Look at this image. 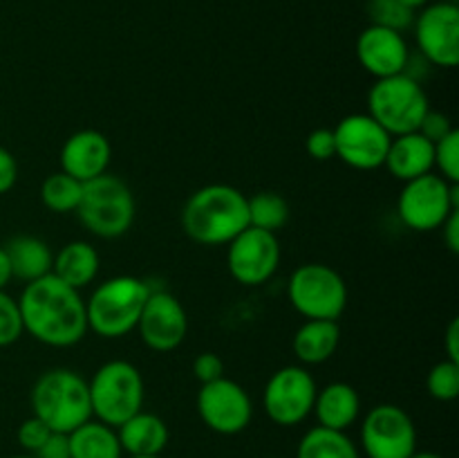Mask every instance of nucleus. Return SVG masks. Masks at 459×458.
Listing matches in <instances>:
<instances>
[{
	"label": "nucleus",
	"instance_id": "27",
	"mask_svg": "<svg viewBox=\"0 0 459 458\" xmlns=\"http://www.w3.org/2000/svg\"><path fill=\"white\" fill-rule=\"evenodd\" d=\"M83 193V182L67 175L65 171L48 175L40 184V200L54 214H70L76 211Z\"/></svg>",
	"mask_w": 459,
	"mask_h": 458
},
{
	"label": "nucleus",
	"instance_id": "45",
	"mask_svg": "<svg viewBox=\"0 0 459 458\" xmlns=\"http://www.w3.org/2000/svg\"><path fill=\"white\" fill-rule=\"evenodd\" d=\"M130 458H160V456H130Z\"/></svg>",
	"mask_w": 459,
	"mask_h": 458
},
{
	"label": "nucleus",
	"instance_id": "17",
	"mask_svg": "<svg viewBox=\"0 0 459 458\" xmlns=\"http://www.w3.org/2000/svg\"><path fill=\"white\" fill-rule=\"evenodd\" d=\"M357 58L368 75L375 79H385L408 72L411 49L402 31L368 25L357 39Z\"/></svg>",
	"mask_w": 459,
	"mask_h": 458
},
{
	"label": "nucleus",
	"instance_id": "19",
	"mask_svg": "<svg viewBox=\"0 0 459 458\" xmlns=\"http://www.w3.org/2000/svg\"><path fill=\"white\" fill-rule=\"evenodd\" d=\"M390 175H394L402 182L421 178L426 173H433L435 169V144L429 142L421 133L397 135L390 139L388 155L384 162Z\"/></svg>",
	"mask_w": 459,
	"mask_h": 458
},
{
	"label": "nucleus",
	"instance_id": "37",
	"mask_svg": "<svg viewBox=\"0 0 459 458\" xmlns=\"http://www.w3.org/2000/svg\"><path fill=\"white\" fill-rule=\"evenodd\" d=\"M18 180V162L4 146H0V196L9 193Z\"/></svg>",
	"mask_w": 459,
	"mask_h": 458
},
{
	"label": "nucleus",
	"instance_id": "35",
	"mask_svg": "<svg viewBox=\"0 0 459 458\" xmlns=\"http://www.w3.org/2000/svg\"><path fill=\"white\" fill-rule=\"evenodd\" d=\"M193 373H195V377L202 382V384H209V382L220 380V377H224L222 357L215 353H200L195 359H193Z\"/></svg>",
	"mask_w": 459,
	"mask_h": 458
},
{
	"label": "nucleus",
	"instance_id": "11",
	"mask_svg": "<svg viewBox=\"0 0 459 458\" xmlns=\"http://www.w3.org/2000/svg\"><path fill=\"white\" fill-rule=\"evenodd\" d=\"M361 447L368 458H408L417 452L415 422L397 404H377L363 418Z\"/></svg>",
	"mask_w": 459,
	"mask_h": 458
},
{
	"label": "nucleus",
	"instance_id": "33",
	"mask_svg": "<svg viewBox=\"0 0 459 458\" xmlns=\"http://www.w3.org/2000/svg\"><path fill=\"white\" fill-rule=\"evenodd\" d=\"M49 434H52V429L40 418L31 416L27 420H22L21 427H18V443H21V447L25 452L36 454L43 447L45 440L49 438Z\"/></svg>",
	"mask_w": 459,
	"mask_h": 458
},
{
	"label": "nucleus",
	"instance_id": "1",
	"mask_svg": "<svg viewBox=\"0 0 459 458\" xmlns=\"http://www.w3.org/2000/svg\"><path fill=\"white\" fill-rule=\"evenodd\" d=\"M22 330L52 348L76 346L88 332V314L81 290L52 272L27 283L18 299Z\"/></svg>",
	"mask_w": 459,
	"mask_h": 458
},
{
	"label": "nucleus",
	"instance_id": "44",
	"mask_svg": "<svg viewBox=\"0 0 459 458\" xmlns=\"http://www.w3.org/2000/svg\"><path fill=\"white\" fill-rule=\"evenodd\" d=\"M12 458H36L34 454H22V456H12Z\"/></svg>",
	"mask_w": 459,
	"mask_h": 458
},
{
	"label": "nucleus",
	"instance_id": "14",
	"mask_svg": "<svg viewBox=\"0 0 459 458\" xmlns=\"http://www.w3.org/2000/svg\"><path fill=\"white\" fill-rule=\"evenodd\" d=\"M197 413L215 434L236 436L249 427L254 418V402L245 386L224 375L209 384H202L197 393Z\"/></svg>",
	"mask_w": 459,
	"mask_h": 458
},
{
	"label": "nucleus",
	"instance_id": "18",
	"mask_svg": "<svg viewBox=\"0 0 459 458\" xmlns=\"http://www.w3.org/2000/svg\"><path fill=\"white\" fill-rule=\"evenodd\" d=\"M110 157L112 146L101 130H76L65 139L61 148V171H65L79 182H90V180L108 173Z\"/></svg>",
	"mask_w": 459,
	"mask_h": 458
},
{
	"label": "nucleus",
	"instance_id": "5",
	"mask_svg": "<svg viewBox=\"0 0 459 458\" xmlns=\"http://www.w3.org/2000/svg\"><path fill=\"white\" fill-rule=\"evenodd\" d=\"M88 389L92 416L115 429L142 411L146 398L142 373L126 359H110L101 364L88 382Z\"/></svg>",
	"mask_w": 459,
	"mask_h": 458
},
{
	"label": "nucleus",
	"instance_id": "25",
	"mask_svg": "<svg viewBox=\"0 0 459 458\" xmlns=\"http://www.w3.org/2000/svg\"><path fill=\"white\" fill-rule=\"evenodd\" d=\"M67 440H70V458H121L124 454L115 427L103 425L92 418L70 431Z\"/></svg>",
	"mask_w": 459,
	"mask_h": 458
},
{
	"label": "nucleus",
	"instance_id": "3",
	"mask_svg": "<svg viewBox=\"0 0 459 458\" xmlns=\"http://www.w3.org/2000/svg\"><path fill=\"white\" fill-rule=\"evenodd\" d=\"M34 416L58 434H70L92 418L88 382L70 368H52L30 393Z\"/></svg>",
	"mask_w": 459,
	"mask_h": 458
},
{
	"label": "nucleus",
	"instance_id": "9",
	"mask_svg": "<svg viewBox=\"0 0 459 458\" xmlns=\"http://www.w3.org/2000/svg\"><path fill=\"white\" fill-rule=\"evenodd\" d=\"M455 209H459V184L435 173L403 182L397 198L399 218L412 232H435Z\"/></svg>",
	"mask_w": 459,
	"mask_h": 458
},
{
	"label": "nucleus",
	"instance_id": "15",
	"mask_svg": "<svg viewBox=\"0 0 459 458\" xmlns=\"http://www.w3.org/2000/svg\"><path fill=\"white\" fill-rule=\"evenodd\" d=\"M415 39L426 61L437 67L459 63V7L455 3H435L415 16Z\"/></svg>",
	"mask_w": 459,
	"mask_h": 458
},
{
	"label": "nucleus",
	"instance_id": "28",
	"mask_svg": "<svg viewBox=\"0 0 459 458\" xmlns=\"http://www.w3.org/2000/svg\"><path fill=\"white\" fill-rule=\"evenodd\" d=\"M247 207H249V227L276 233L290 220V205L285 198L273 191H260L247 198Z\"/></svg>",
	"mask_w": 459,
	"mask_h": 458
},
{
	"label": "nucleus",
	"instance_id": "13",
	"mask_svg": "<svg viewBox=\"0 0 459 458\" xmlns=\"http://www.w3.org/2000/svg\"><path fill=\"white\" fill-rule=\"evenodd\" d=\"M332 133H334L336 157L343 164L357 171H375L384 166L393 137L368 112L343 117L336 128H332Z\"/></svg>",
	"mask_w": 459,
	"mask_h": 458
},
{
	"label": "nucleus",
	"instance_id": "10",
	"mask_svg": "<svg viewBox=\"0 0 459 458\" xmlns=\"http://www.w3.org/2000/svg\"><path fill=\"white\" fill-rule=\"evenodd\" d=\"M316 380L303 366H282L267 380L263 393L264 413L281 427H296L312 413Z\"/></svg>",
	"mask_w": 459,
	"mask_h": 458
},
{
	"label": "nucleus",
	"instance_id": "2",
	"mask_svg": "<svg viewBox=\"0 0 459 458\" xmlns=\"http://www.w3.org/2000/svg\"><path fill=\"white\" fill-rule=\"evenodd\" d=\"M249 227L247 196L231 184H206L182 209V229L200 245H229Z\"/></svg>",
	"mask_w": 459,
	"mask_h": 458
},
{
	"label": "nucleus",
	"instance_id": "41",
	"mask_svg": "<svg viewBox=\"0 0 459 458\" xmlns=\"http://www.w3.org/2000/svg\"><path fill=\"white\" fill-rule=\"evenodd\" d=\"M12 265H9V256L7 251H4V247H0V290H4V287L9 286V281H12Z\"/></svg>",
	"mask_w": 459,
	"mask_h": 458
},
{
	"label": "nucleus",
	"instance_id": "24",
	"mask_svg": "<svg viewBox=\"0 0 459 458\" xmlns=\"http://www.w3.org/2000/svg\"><path fill=\"white\" fill-rule=\"evenodd\" d=\"M99 263H101L99 251L90 242L72 241L54 254L52 274L67 286L81 290L97 278Z\"/></svg>",
	"mask_w": 459,
	"mask_h": 458
},
{
	"label": "nucleus",
	"instance_id": "29",
	"mask_svg": "<svg viewBox=\"0 0 459 458\" xmlns=\"http://www.w3.org/2000/svg\"><path fill=\"white\" fill-rule=\"evenodd\" d=\"M370 25L388 27V30L402 31L415 22V12L402 3V0H370L368 3Z\"/></svg>",
	"mask_w": 459,
	"mask_h": 458
},
{
	"label": "nucleus",
	"instance_id": "32",
	"mask_svg": "<svg viewBox=\"0 0 459 458\" xmlns=\"http://www.w3.org/2000/svg\"><path fill=\"white\" fill-rule=\"evenodd\" d=\"M22 319L18 299L9 296L7 292L0 290V348L16 344L22 335Z\"/></svg>",
	"mask_w": 459,
	"mask_h": 458
},
{
	"label": "nucleus",
	"instance_id": "38",
	"mask_svg": "<svg viewBox=\"0 0 459 458\" xmlns=\"http://www.w3.org/2000/svg\"><path fill=\"white\" fill-rule=\"evenodd\" d=\"M34 456L36 458H70V440H67V434L52 431L49 438L43 443V447H40Z\"/></svg>",
	"mask_w": 459,
	"mask_h": 458
},
{
	"label": "nucleus",
	"instance_id": "21",
	"mask_svg": "<svg viewBox=\"0 0 459 458\" xmlns=\"http://www.w3.org/2000/svg\"><path fill=\"white\" fill-rule=\"evenodd\" d=\"M119 445L130 456H160L169 445V427L160 416L148 411L134 413L117 427Z\"/></svg>",
	"mask_w": 459,
	"mask_h": 458
},
{
	"label": "nucleus",
	"instance_id": "22",
	"mask_svg": "<svg viewBox=\"0 0 459 458\" xmlns=\"http://www.w3.org/2000/svg\"><path fill=\"white\" fill-rule=\"evenodd\" d=\"M341 344V328L336 321L325 319H307L296 330L291 348L299 362L303 364H323L334 357Z\"/></svg>",
	"mask_w": 459,
	"mask_h": 458
},
{
	"label": "nucleus",
	"instance_id": "7",
	"mask_svg": "<svg viewBox=\"0 0 459 458\" xmlns=\"http://www.w3.org/2000/svg\"><path fill=\"white\" fill-rule=\"evenodd\" d=\"M137 205L128 184L117 175L103 173L83 182L76 216L90 233L99 238H119L133 227Z\"/></svg>",
	"mask_w": 459,
	"mask_h": 458
},
{
	"label": "nucleus",
	"instance_id": "36",
	"mask_svg": "<svg viewBox=\"0 0 459 458\" xmlns=\"http://www.w3.org/2000/svg\"><path fill=\"white\" fill-rule=\"evenodd\" d=\"M451 130H453L451 119H448L446 115H442V112L429 110V112H426L424 121H421V124H420V128H417V133L424 135V137L429 139V142L437 144L439 139L446 137V135L451 133Z\"/></svg>",
	"mask_w": 459,
	"mask_h": 458
},
{
	"label": "nucleus",
	"instance_id": "39",
	"mask_svg": "<svg viewBox=\"0 0 459 458\" xmlns=\"http://www.w3.org/2000/svg\"><path fill=\"white\" fill-rule=\"evenodd\" d=\"M439 229H442L444 242H446L448 250H451L453 254H457L459 251V209L453 211V214L444 220V225Z\"/></svg>",
	"mask_w": 459,
	"mask_h": 458
},
{
	"label": "nucleus",
	"instance_id": "43",
	"mask_svg": "<svg viewBox=\"0 0 459 458\" xmlns=\"http://www.w3.org/2000/svg\"><path fill=\"white\" fill-rule=\"evenodd\" d=\"M408 458H442V456L435 452H415V454H411Z\"/></svg>",
	"mask_w": 459,
	"mask_h": 458
},
{
	"label": "nucleus",
	"instance_id": "23",
	"mask_svg": "<svg viewBox=\"0 0 459 458\" xmlns=\"http://www.w3.org/2000/svg\"><path fill=\"white\" fill-rule=\"evenodd\" d=\"M4 251H7L9 256L13 278L31 283L36 281V278L52 272L54 254L52 250H49L48 242L40 241L39 236H30V233L13 236L12 241L4 245Z\"/></svg>",
	"mask_w": 459,
	"mask_h": 458
},
{
	"label": "nucleus",
	"instance_id": "8",
	"mask_svg": "<svg viewBox=\"0 0 459 458\" xmlns=\"http://www.w3.org/2000/svg\"><path fill=\"white\" fill-rule=\"evenodd\" d=\"M287 299L305 319L336 321L348 308V286L334 268L305 263L287 281Z\"/></svg>",
	"mask_w": 459,
	"mask_h": 458
},
{
	"label": "nucleus",
	"instance_id": "26",
	"mask_svg": "<svg viewBox=\"0 0 459 458\" xmlns=\"http://www.w3.org/2000/svg\"><path fill=\"white\" fill-rule=\"evenodd\" d=\"M296 458H361L357 445L345 431L314 427L300 438Z\"/></svg>",
	"mask_w": 459,
	"mask_h": 458
},
{
	"label": "nucleus",
	"instance_id": "6",
	"mask_svg": "<svg viewBox=\"0 0 459 458\" xmlns=\"http://www.w3.org/2000/svg\"><path fill=\"white\" fill-rule=\"evenodd\" d=\"M430 110L429 97L408 72L377 79L368 92V115L390 135L415 133Z\"/></svg>",
	"mask_w": 459,
	"mask_h": 458
},
{
	"label": "nucleus",
	"instance_id": "42",
	"mask_svg": "<svg viewBox=\"0 0 459 458\" xmlns=\"http://www.w3.org/2000/svg\"><path fill=\"white\" fill-rule=\"evenodd\" d=\"M402 3L406 4V7H411L412 12H417V9H421L424 4H429V0H402Z\"/></svg>",
	"mask_w": 459,
	"mask_h": 458
},
{
	"label": "nucleus",
	"instance_id": "31",
	"mask_svg": "<svg viewBox=\"0 0 459 458\" xmlns=\"http://www.w3.org/2000/svg\"><path fill=\"white\" fill-rule=\"evenodd\" d=\"M435 166L446 182L459 184V133L455 128L435 144Z\"/></svg>",
	"mask_w": 459,
	"mask_h": 458
},
{
	"label": "nucleus",
	"instance_id": "16",
	"mask_svg": "<svg viewBox=\"0 0 459 458\" xmlns=\"http://www.w3.org/2000/svg\"><path fill=\"white\" fill-rule=\"evenodd\" d=\"M134 330H139L143 344L157 353L179 348L188 332V317L182 301L166 290H151Z\"/></svg>",
	"mask_w": 459,
	"mask_h": 458
},
{
	"label": "nucleus",
	"instance_id": "4",
	"mask_svg": "<svg viewBox=\"0 0 459 458\" xmlns=\"http://www.w3.org/2000/svg\"><path fill=\"white\" fill-rule=\"evenodd\" d=\"M152 287L137 277H112L85 301L88 330L106 339H119L137 328Z\"/></svg>",
	"mask_w": 459,
	"mask_h": 458
},
{
	"label": "nucleus",
	"instance_id": "30",
	"mask_svg": "<svg viewBox=\"0 0 459 458\" xmlns=\"http://www.w3.org/2000/svg\"><path fill=\"white\" fill-rule=\"evenodd\" d=\"M429 393L439 402H451L459 395V362L453 359H442L435 364L429 373Z\"/></svg>",
	"mask_w": 459,
	"mask_h": 458
},
{
	"label": "nucleus",
	"instance_id": "12",
	"mask_svg": "<svg viewBox=\"0 0 459 458\" xmlns=\"http://www.w3.org/2000/svg\"><path fill=\"white\" fill-rule=\"evenodd\" d=\"M278 265H281V242L272 232L247 227L227 245L229 274L240 286H263L276 274Z\"/></svg>",
	"mask_w": 459,
	"mask_h": 458
},
{
	"label": "nucleus",
	"instance_id": "20",
	"mask_svg": "<svg viewBox=\"0 0 459 458\" xmlns=\"http://www.w3.org/2000/svg\"><path fill=\"white\" fill-rule=\"evenodd\" d=\"M312 413H316V420L321 427L345 431L357 422L359 413H361L359 391L348 382H330L316 391Z\"/></svg>",
	"mask_w": 459,
	"mask_h": 458
},
{
	"label": "nucleus",
	"instance_id": "34",
	"mask_svg": "<svg viewBox=\"0 0 459 458\" xmlns=\"http://www.w3.org/2000/svg\"><path fill=\"white\" fill-rule=\"evenodd\" d=\"M305 148H307V155L312 160L327 162L332 157H336V146H334V133L332 128H316L307 135V142H305Z\"/></svg>",
	"mask_w": 459,
	"mask_h": 458
},
{
	"label": "nucleus",
	"instance_id": "40",
	"mask_svg": "<svg viewBox=\"0 0 459 458\" xmlns=\"http://www.w3.org/2000/svg\"><path fill=\"white\" fill-rule=\"evenodd\" d=\"M446 359L459 362V319H453L446 328Z\"/></svg>",
	"mask_w": 459,
	"mask_h": 458
}]
</instances>
